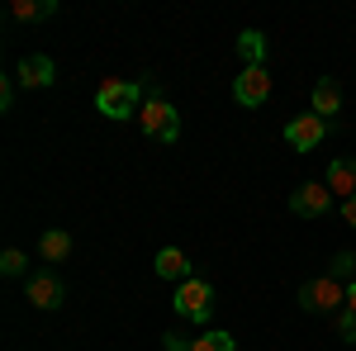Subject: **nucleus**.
<instances>
[{
  "label": "nucleus",
  "instance_id": "obj_18",
  "mask_svg": "<svg viewBox=\"0 0 356 351\" xmlns=\"http://www.w3.org/2000/svg\"><path fill=\"white\" fill-rule=\"evenodd\" d=\"M0 270H5V275H24V252H19V247H10V252L0 256Z\"/></svg>",
  "mask_w": 356,
  "mask_h": 351
},
{
  "label": "nucleus",
  "instance_id": "obj_11",
  "mask_svg": "<svg viewBox=\"0 0 356 351\" xmlns=\"http://www.w3.org/2000/svg\"><path fill=\"white\" fill-rule=\"evenodd\" d=\"M157 275H162V280H176V285L191 280V261H186V252H181V247H162V252H157Z\"/></svg>",
  "mask_w": 356,
  "mask_h": 351
},
{
  "label": "nucleus",
  "instance_id": "obj_15",
  "mask_svg": "<svg viewBox=\"0 0 356 351\" xmlns=\"http://www.w3.org/2000/svg\"><path fill=\"white\" fill-rule=\"evenodd\" d=\"M57 5L53 0H15L10 5V19H48Z\"/></svg>",
  "mask_w": 356,
  "mask_h": 351
},
{
  "label": "nucleus",
  "instance_id": "obj_3",
  "mask_svg": "<svg viewBox=\"0 0 356 351\" xmlns=\"http://www.w3.org/2000/svg\"><path fill=\"white\" fill-rule=\"evenodd\" d=\"M176 313L181 318H191V323H209V313H214V285L209 280H200V275H191V280H181L176 285Z\"/></svg>",
  "mask_w": 356,
  "mask_h": 351
},
{
  "label": "nucleus",
  "instance_id": "obj_9",
  "mask_svg": "<svg viewBox=\"0 0 356 351\" xmlns=\"http://www.w3.org/2000/svg\"><path fill=\"white\" fill-rule=\"evenodd\" d=\"M53 57H43V53H33L19 62V85H29V90H43V85H53Z\"/></svg>",
  "mask_w": 356,
  "mask_h": 351
},
{
  "label": "nucleus",
  "instance_id": "obj_6",
  "mask_svg": "<svg viewBox=\"0 0 356 351\" xmlns=\"http://www.w3.org/2000/svg\"><path fill=\"white\" fill-rule=\"evenodd\" d=\"M323 138H328V119H318V114H295V119L285 124V142H290L295 152L318 147Z\"/></svg>",
  "mask_w": 356,
  "mask_h": 351
},
{
  "label": "nucleus",
  "instance_id": "obj_16",
  "mask_svg": "<svg viewBox=\"0 0 356 351\" xmlns=\"http://www.w3.org/2000/svg\"><path fill=\"white\" fill-rule=\"evenodd\" d=\"M233 347H238V342H233L228 332H200L186 351H233Z\"/></svg>",
  "mask_w": 356,
  "mask_h": 351
},
{
  "label": "nucleus",
  "instance_id": "obj_17",
  "mask_svg": "<svg viewBox=\"0 0 356 351\" xmlns=\"http://www.w3.org/2000/svg\"><path fill=\"white\" fill-rule=\"evenodd\" d=\"M328 275H332V280H352V275H356V252H337Z\"/></svg>",
  "mask_w": 356,
  "mask_h": 351
},
{
  "label": "nucleus",
  "instance_id": "obj_12",
  "mask_svg": "<svg viewBox=\"0 0 356 351\" xmlns=\"http://www.w3.org/2000/svg\"><path fill=\"white\" fill-rule=\"evenodd\" d=\"M337 109H342V85L332 81V76H323V81L314 85V114L318 119H332Z\"/></svg>",
  "mask_w": 356,
  "mask_h": 351
},
{
  "label": "nucleus",
  "instance_id": "obj_5",
  "mask_svg": "<svg viewBox=\"0 0 356 351\" xmlns=\"http://www.w3.org/2000/svg\"><path fill=\"white\" fill-rule=\"evenodd\" d=\"M24 290H29V304H33V309H62V304H67V285H62V275H57L53 266L33 270Z\"/></svg>",
  "mask_w": 356,
  "mask_h": 351
},
{
  "label": "nucleus",
  "instance_id": "obj_1",
  "mask_svg": "<svg viewBox=\"0 0 356 351\" xmlns=\"http://www.w3.org/2000/svg\"><path fill=\"white\" fill-rule=\"evenodd\" d=\"M143 100H147L143 85L138 81H119V76H110V81L95 90V109H100L105 119H134Z\"/></svg>",
  "mask_w": 356,
  "mask_h": 351
},
{
  "label": "nucleus",
  "instance_id": "obj_19",
  "mask_svg": "<svg viewBox=\"0 0 356 351\" xmlns=\"http://www.w3.org/2000/svg\"><path fill=\"white\" fill-rule=\"evenodd\" d=\"M337 332H342V342H356V313H352V309L337 313Z\"/></svg>",
  "mask_w": 356,
  "mask_h": 351
},
{
  "label": "nucleus",
  "instance_id": "obj_21",
  "mask_svg": "<svg viewBox=\"0 0 356 351\" xmlns=\"http://www.w3.org/2000/svg\"><path fill=\"white\" fill-rule=\"evenodd\" d=\"M342 223H352V228H356V199H342Z\"/></svg>",
  "mask_w": 356,
  "mask_h": 351
},
{
  "label": "nucleus",
  "instance_id": "obj_22",
  "mask_svg": "<svg viewBox=\"0 0 356 351\" xmlns=\"http://www.w3.org/2000/svg\"><path fill=\"white\" fill-rule=\"evenodd\" d=\"M347 309H352V313H356V280H352V285H347Z\"/></svg>",
  "mask_w": 356,
  "mask_h": 351
},
{
  "label": "nucleus",
  "instance_id": "obj_7",
  "mask_svg": "<svg viewBox=\"0 0 356 351\" xmlns=\"http://www.w3.org/2000/svg\"><path fill=\"white\" fill-rule=\"evenodd\" d=\"M233 95H238V105L257 109L271 100V76H266V67H243V76L233 81Z\"/></svg>",
  "mask_w": 356,
  "mask_h": 351
},
{
  "label": "nucleus",
  "instance_id": "obj_13",
  "mask_svg": "<svg viewBox=\"0 0 356 351\" xmlns=\"http://www.w3.org/2000/svg\"><path fill=\"white\" fill-rule=\"evenodd\" d=\"M38 252H43V261H67L72 256V233L67 228H48L38 238Z\"/></svg>",
  "mask_w": 356,
  "mask_h": 351
},
{
  "label": "nucleus",
  "instance_id": "obj_2",
  "mask_svg": "<svg viewBox=\"0 0 356 351\" xmlns=\"http://www.w3.org/2000/svg\"><path fill=\"white\" fill-rule=\"evenodd\" d=\"M138 119H143V133H152L157 142H176V138H181V114H176V105H171L166 95H157V90H147Z\"/></svg>",
  "mask_w": 356,
  "mask_h": 351
},
{
  "label": "nucleus",
  "instance_id": "obj_14",
  "mask_svg": "<svg viewBox=\"0 0 356 351\" xmlns=\"http://www.w3.org/2000/svg\"><path fill=\"white\" fill-rule=\"evenodd\" d=\"M238 57H243L247 67H261V62H266V33L243 28V33H238Z\"/></svg>",
  "mask_w": 356,
  "mask_h": 351
},
{
  "label": "nucleus",
  "instance_id": "obj_10",
  "mask_svg": "<svg viewBox=\"0 0 356 351\" xmlns=\"http://www.w3.org/2000/svg\"><path fill=\"white\" fill-rule=\"evenodd\" d=\"M323 186H328L332 195H342V199H356V157H347V162H332Z\"/></svg>",
  "mask_w": 356,
  "mask_h": 351
},
{
  "label": "nucleus",
  "instance_id": "obj_20",
  "mask_svg": "<svg viewBox=\"0 0 356 351\" xmlns=\"http://www.w3.org/2000/svg\"><path fill=\"white\" fill-rule=\"evenodd\" d=\"M162 342H166V351H186V347H191V342H186V337H181V332H166Z\"/></svg>",
  "mask_w": 356,
  "mask_h": 351
},
{
  "label": "nucleus",
  "instance_id": "obj_8",
  "mask_svg": "<svg viewBox=\"0 0 356 351\" xmlns=\"http://www.w3.org/2000/svg\"><path fill=\"white\" fill-rule=\"evenodd\" d=\"M328 209H332V190L318 186V181H309V186H300L290 195V214H300V218H323Z\"/></svg>",
  "mask_w": 356,
  "mask_h": 351
},
{
  "label": "nucleus",
  "instance_id": "obj_4",
  "mask_svg": "<svg viewBox=\"0 0 356 351\" xmlns=\"http://www.w3.org/2000/svg\"><path fill=\"white\" fill-rule=\"evenodd\" d=\"M342 304H347V285L342 280H332V275L304 280V290H300L304 313H342Z\"/></svg>",
  "mask_w": 356,
  "mask_h": 351
}]
</instances>
